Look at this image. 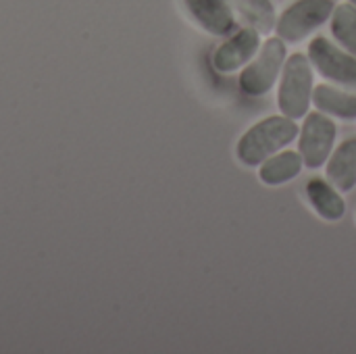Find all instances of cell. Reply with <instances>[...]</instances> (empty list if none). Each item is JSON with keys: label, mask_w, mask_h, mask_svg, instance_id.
<instances>
[{"label": "cell", "mask_w": 356, "mask_h": 354, "mask_svg": "<svg viewBox=\"0 0 356 354\" xmlns=\"http://www.w3.org/2000/svg\"><path fill=\"white\" fill-rule=\"evenodd\" d=\"M300 127L286 115H271L244 131L236 144V156L246 167H259L298 138Z\"/></svg>", "instance_id": "obj_1"}, {"label": "cell", "mask_w": 356, "mask_h": 354, "mask_svg": "<svg viewBox=\"0 0 356 354\" xmlns=\"http://www.w3.org/2000/svg\"><path fill=\"white\" fill-rule=\"evenodd\" d=\"M313 79V65L307 54L294 52L286 58L277 88V106L282 115L294 121L305 119L309 115L315 90Z\"/></svg>", "instance_id": "obj_2"}, {"label": "cell", "mask_w": 356, "mask_h": 354, "mask_svg": "<svg viewBox=\"0 0 356 354\" xmlns=\"http://www.w3.org/2000/svg\"><path fill=\"white\" fill-rule=\"evenodd\" d=\"M288 58V48L286 42L277 35V38H267L259 52L254 54V58L242 69L240 73V92L250 96V98H259L271 92V88L275 86V81L282 75V69L286 65Z\"/></svg>", "instance_id": "obj_3"}, {"label": "cell", "mask_w": 356, "mask_h": 354, "mask_svg": "<svg viewBox=\"0 0 356 354\" xmlns=\"http://www.w3.org/2000/svg\"><path fill=\"white\" fill-rule=\"evenodd\" d=\"M334 8L336 0H296L277 17L275 31L286 44H298L330 21Z\"/></svg>", "instance_id": "obj_4"}, {"label": "cell", "mask_w": 356, "mask_h": 354, "mask_svg": "<svg viewBox=\"0 0 356 354\" xmlns=\"http://www.w3.org/2000/svg\"><path fill=\"white\" fill-rule=\"evenodd\" d=\"M338 138V127L330 115L315 111L302 119L298 131V152L305 161L307 169H319L327 163L334 152V144Z\"/></svg>", "instance_id": "obj_5"}, {"label": "cell", "mask_w": 356, "mask_h": 354, "mask_svg": "<svg viewBox=\"0 0 356 354\" xmlns=\"http://www.w3.org/2000/svg\"><path fill=\"white\" fill-rule=\"evenodd\" d=\"M309 61L325 79L356 90V56L346 48H340L327 38L317 35L309 44Z\"/></svg>", "instance_id": "obj_6"}, {"label": "cell", "mask_w": 356, "mask_h": 354, "mask_svg": "<svg viewBox=\"0 0 356 354\" xmlns=\"http://www.w3.org/2000/svg\"><path fill=\"white\" fill-rule=\"evenodd\" d=\"M261 48V33L254 27L236 29L215 52L213 67L217 73H234L240 67H246Z\"/></svg>", "instance_id": "obj_7"}, {"label": "cell", "mask_w": 356, "mask_h": 354, "mask_svg": "<svg viewBox=\"0 0 356 354\" xmlns=\"http://www.w3.org/2000/svg\"><path fill=\"white\" fill-rule=\"evenodd\" d=\"M190 17L213 35H229L236 31V15L229 0H184Z\"/></svg>", "instance_id": "obj_8"}, {"label": "cell", "mask_w": 356, "mask_h": 354, "mask_svg": "<svg viewBox=\"0 0 356 354\" xmlns=\"http://www.w3.org/2000/svg\"><path fill=\"white\" fill-rule=\"evenodd\" d=\"M305 192H307V198H309L313 211L321 219H325L330 223H336V221L344 219V215H346V202L342 198V192L327 177L325 179L323 177L309 179Z\"/></svg>", "instance_id": "obj_9"}, {"label": "cell", "mask_w": 356, "mask_h": 354, "mask_svg": "<svg viewBox=\"0 0 356 354\" xmlns=\"http://www.w3.org/2000/svg\"><path fill=\"white\" fill-rule=\"evenodd\" d=\"M325 177L340 190L350 192L356 188V138L344 140L325 163Z\"/></svg>", "instance_id": "obj_10"}, {"label": "cell", "mask_w": 356, "mask_h": 354, "mask_svg": "<svg viewBox=\"0 0 356 354\" xmlns=\"http://www.w3.org/2000/svg\"><path fill=\"white\" fill-rule=\"evenodd\" d=\"M302 167H305V161H302L300 152L284 148L259 165V179L271 188L284 186V184L296 179L300 175Z\"/></svg>", "instance_id": "obj_11"}, {"label": "cell", "mask_w": 356, "mask_h": 354, "mask_svg": "<svg viewBox=\"0 0 356 354\" xmlns=\"http://www.w3.org/2000/svg\"><path fill=\"white\" fill-rule=\"evenodd\" d=\"M313 106L330 117L353 121L356 119V94L330 83H319L313 90Z\"/></svg>", "instance_id": "obj_12"}, {"label": "cell", "mask_w": 356, "mask_h": 354, "mask_svg": "<svg viewBox=\"0 0 356 354\" xmlns=\"http://www.w3.org/2000/svg\"><path fill=\"white\" fill-rule=\"evenodd\" d=\"M229 4L248 23V27H254L261 35L273 31L277 15L271 0H229Z\"/></svg>", "instance_id": "obj_13"}, {"label": "cell", "mask_w": 356, "mask_h": 354, "mask_svg": "<svg viewBox=\"0 0 356 354\" xmlns=\"http://www.w3.org/2000/svg\"><path fill=\"white\" fill-rule=\"evenodd\" d=\"M332 33L348 52H356V6L350 2L336 4L332 13Z\"/></svg>", "instance_id": "obj_14"}, {"label": "cell", "mask_w": 356, "mask_h": 354, "mask_svg": "<svg viewBox=\"0 0 356 354\" xmlns=\"http://www.w3.org/2000/svg\"><path fill=\"white\" fill-rule=\"evenodd\" d=\"M348 2H350V4H355V6H356V0H348Z\"/></svg>", "instance_id": "obj_15"}]
</instances>
